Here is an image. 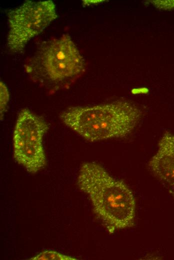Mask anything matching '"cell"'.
Instances as JSON below:
<instances>
[{
    "label": "cell",
    "mask_w": 174,
    "mask_h": 260,
    "mask_svg": "<svg viewBox=\"0 0 174 260\" xmlns=\"http://www.w3.org/2000/svg\"><path fill=\"white\" fill-rule=\"evenodd\" d=\"M148 166L174 198V134L168 132L162 135Z\"/></svg>",
    "instance_id": "8992f818"
},
{
    "label": "cell",
    "mask_w": 174,
    "mask_h": 260,
    "mask_svg": "<svg viewBox=\"0 0 174 260\" xmlns=\"http://www.w3.org/2000/svg\"><path fill=\"white\" fill-rule=\"evenodd\" d=\"M48 130L46 122L28 109L19 113L14 131V157L29 172L35 174L46 166L43 138Z\"/></svg>",
    "instance_id": "277c9868"
},
{
    "label": "cell",
    "mask_w": 174,
    "mask_h": 260,
    "mask_svg": "<svg viewBox=\"0 0 174 260\" xmlns=\"http://www.w3.org/2000/svg\"><path fill=\"white\" fill-rule=\"evenodd\" d=\"M57 17L55 4L52 0H26L9 10L8 48L14 52H22L30 40L40 34Z\"/></svg>",
    "instance_id": "5b68a950"
},
{
    "label": "cell",
    "mask_w": 174,
    "mask_h": 260,
    "mask_svg": "<svg viewBox=\"0 0 174 260\" xmlns=\"http://www.w3.org/2000/svg\"><path fill=\"white\" fill-rule=\"evenodd\" d=\"M77 184L88 196L94 211L110 234L132 227L136 216V200L122 181L112 176L94 162L84 163Z\"/></svg>",
    "instance_id": "6da1fadb"
},
{
    "label": "cell",
    "mask_w": 174,
    "mask_h": 260,
    "mask_svg": "<svg viewBox=\"0 0 174 260\" xmlns=\"http://www.w3.org/2000/svg\"><path fill=\"white\" fill-rule=\"evenodd\" d=\"M32 260H76L77 258L54 250H44L30 258Z\"/></svg>",
    "instance_id": "52a82bcc"
},
{
    "label": "cell",
    "mask_w": 174,
    "mask_h": 260,
    "mask_svg": "<svg viewBox=\"0 0 174 260\" xmlns=\"http://www.w3.org/2000/svg\"><path fill=\"white\" fill-rule=\"evenodd\" d=\"M152 3L158 8L172 10L174 8V0H152Z\"/></svg>",
    "instance_id": "9c48e42d"
},
{
    "label": "cell",
    "mask_w": 174,
    "mask_h": 260,
    "mask_svg": "<svg viewBox=\"0 0 174 260\" xmlns=\"http://www.w3.org/2000/svg\"><path fill=\"white\" fill-rule=\"evenodd\" d=\"M141 110L126 100L72 107L60 115L62 122L85 139L96 142L126 136L138 125Z\"/></svg>",
    "instance_id": "7a4b0ae2"
},
{
    "label": "cell",
    "mask_w": 174,
    "mask_h": 260,
    "mask_svg": "<svg viewBox=\"0 0 174 260\" xmlns=\"http://www.w3.org/2000/svg\"><path fill=\"white\" fill-rule=\"evenodd\" d=\"M10 95L5 84L0 82V118H2L6 110Z\"/></svg>",
    "instance_id": "ba28073f"
},
{
    "label": "cell",
    "mask_w": 174,
    "mask_h": 260,
    "mask_svg": "<svg viewBox=\"0 0 174 260\" xmlns=\"http://www.w3.org/2000/svg\"><path fill=\"white\" fill-rule=\"evenodd\" d=\"M84 69V58L68 34L43 42L24 65L31 78L51 86L68 82Z\"/></svg>",
    "instance_id": "3957f363"
}]
</instances>
